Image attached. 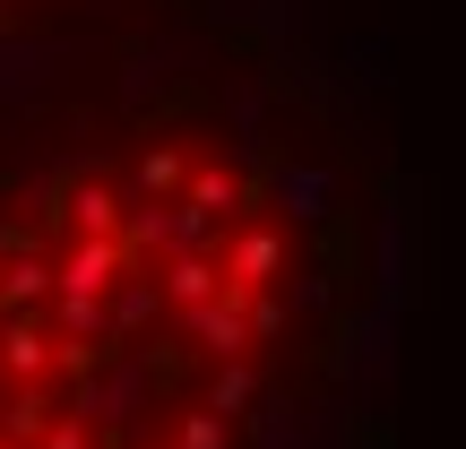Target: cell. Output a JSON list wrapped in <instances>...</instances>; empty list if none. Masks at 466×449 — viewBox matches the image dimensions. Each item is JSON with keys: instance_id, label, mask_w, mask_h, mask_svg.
Instances as JSON below:
<instances>
[{"instance_id": "1", "label": "cell", "mask_w": 466, "mask_h": 449, "mask_svg": "<svg viewBox=\"0 0 466 449\" xmlns=\"http://www.w3.org/2000/svg\"><path fill=\"white\" fill-rule=\"evenodd\" d=\"M423 182L311 0L0 52V449H406Z\"/></svg>"}, {"instance_id": "2", "label": "cell", "mask_w": 466, "mask_h": 449, "mask_svg": "<svg viewBox=\"0 0 466 449\" xmlns=\"http://www.w3.org/2000/svg\"><path fill=\"white\" fill-rule=\"evenodd\" d=\"M268 0H0V52L9 44H78V35H138V26H190L233 17Z\"/></svg>"}]
</instances>
